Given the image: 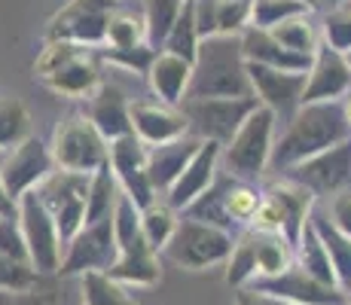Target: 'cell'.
Instances as JSON below:
<instances>
[{"label":"cell","instance_id":"cell-1","mask_svg":"<svg viewBox=\"0 0 351 305\" xmlns=\"http://www.w3.org/2000/svg\"><path fill=\"white\" fill-rule=\"evenodd\" d=\"M346 138H351V125L339 101L300 104L293 117L287 119L281 138H275L272 156H269V171L281 174L290 165H300L308 156L342 144Z\"/></svg>","mask_w":351,"mask_h":305},{"label":"cell","instance_id":"cell-2","mask_svg":"<svg viewBox=\"0 0 351 305\" xmlns=\"http://www.w3.org/2000/svg\"><path fill=\"white\" fill-rule=\"evenodd\" d=\"M186 98H251L239 34H214L199 40Z\"/></svg>","mask_w":351,"mask_h":305},{"label":"cell","instance_id":"cell-3","mask_svg":"<svg viewBox=\"0 0 351 305\" xmlns=\"http://www.w3.org/2000/svg\"><path fill=\"white\" fill-rule=\"evenodd\" d=\"M278 117L269 107H260L239 125V132L220 147V171L239 180H260L269 171V156L275 144Z\"/></svg>","mask_w":351,"mask_h":305},{"label":"cell","instance_id":"cell-4","mask_svg":"<svg viewBox=\"0 0 351 305\" xmlns=\"http://www.w3.org/2000/svg\"><path fill=\"white\" fill-rule=\"evenodd\" d=\"M232 241H235V235L223 232V229L208 226V223L180 214L178 229H174V235L168 239L165 247H162V254L171 263H178L180 269L199 272V269L226 263L229 250H232Z\"/></svg>","mask_w":351,"mask_h":305},{"label":"cell","instance_id":"cell-5","mask_svg":"<svg viewBox=\"0 0 351 305\" xmlns=\"http://www.w3.org/2000/svg\"><path fill=\"white\" fill-rule=\"evenodd\" d=\"M16 220L22 229L25 247H28V263L37 275H52L58 272L62 263V241H58V229L52 220L49 208L43 205L37 189H28L19 195L16 202Z\"/></svg>","mask_w":351,"mask_h":305},{"label":"cell","instance_id":"cell-6","mask_svg":"<svg viewBox=\"0 0 351 305\" xmlns=\"http://www.w3.org/2000/svg\"><path fill=\"white\" fill-rule=\"evenodd\" d=\"M52 162L62 171L92 174L107 165V141L101 132L86 119V113H71L62 125L56 128L49 144Z\"/></svg>","mask_w":351,"mask_h":305},{"label":"cell","instance_id":"cell-7","mask_svg":"<svg viewBox=\"0 0 351 305\" xmlns=\"http://www.w3.org/2000/svg\"><path fill=\"white\" fill-rule=\"evenodd\" d=\"M256 110V98H184L180 113L186 128L199 141H217L220 147L239 132V125Z\"/></svg>","mask_w":351,"mask_h":305},{"label":"cell","instance_id":"cell-8","mask_svg":"<svg viewBox=\"0 0 351 305\" xmlns=\"http://www.w3.org/2000/svg\"><path fill=\"white\" fill-rule=\"evenodd\" d=\"M37 193H40V199H43V205L49 208L52 220H56V229H58V241H62V247H64V244L86 226L89 174L56 168L49 178L40 180Z\"/></svg>","mask_w":351,"mask_h":305},{"label":"cell","instance_id":"cell-9","mask_svg":"<svg viewBox=\"0 0 351 305\" xmlns=\"http://www.w3.org/2000/svg\"><path fill=\"white\" fill-rule=\"evenodd\" d=\"M281 178L300 183L308 193L318 199H333L336 193L351 186V138H346L342 144L327 147V150L308 156L300 165H290L287 171H281Z\"/></svg>","mask_w":351,"mask_h":305},{"label":"cell","instance_id":"cell-10","mask_svg":"<svg viewBox=\"0 0 351 305\" xmlns=\"http://www.w3.org/2000/svg\"><path fill=\"white\" fill-rule=\"evenodd\" d=\"M113 10H117V0H71L52 16L49 28H46V43L67 40V43L98 49L104 46L107 22H110Z\"/></svg>","mask_w":351,"mask_h":305},{"label":"cell","instance_id":"cell-11","mask_svg":"<svg viewBox=\"0 0 351 305\" xmlns=\"http://www.w3.org/2000/svg\"><path fill=\"white\" fill-rule=\"evenodd\" d=\"M119 247L113 235V217L86 223L77 235L62 247V275H86V272H107L117 263Z\"/></svg>","mask_w":351,"mask_h":305},{"label":"cell","instance_id":"cell-12","mask_svg":"<svg viewBox=\"0 0 351 305\" xmlns=\"http://www.w3.org/2000/svg\"><path fill=\"white\" fill-rule=\"evenodd\" d=\"M52 171H56V162H52L49 144H43L34 134L6 150V159L0 162V180L12 202H19V195H25L28 189H37L40 180L49 178Z\"/></svg>","mask_w":351,"mask_h":305},{"label":"cell","instance_id":"cell-13","mask_svg":"<svg viewBox=\"0 0 351 305\" xmlns=\"http://www.w3.org/2000/svg\"><path fill=\"white\" fill-rule=\"evenodd\" d=\"M107 165H110L119 189L138 208H147L150 202L159 199L150 186V174H147V144H141L134 134H125V138L107 144Z\"/></svg>","mask_w":351,"mask_h":305},{"label":"cell","instance_id":"cell-14","mask_svg":"<svg viewBox=\"0 0 351 305\" xmlns=\"http://www.w3.org/2000/svg\"><path fill=\"white\" fill-rule=\"evenodd\" d=\"M247 287L275 296V300H281L287 305H346L348 302V296L342 293L339 287H327V284L315 281V278L302 272L296 263H290L281 275L254 278Z\"/></svg>","mask_w":351,"mask_h":305},{"label":"cell","instance_id":"cell-15","mask_svg":"<svg viewBox=\"0 0 351 305\" xmlns=\"http://www.w3.org/2000/svg\"><path fill=\"white\" fill-rule=\"evenodd\" d=\"M247 80H251V95L260 107H269L278 119H290L296 107L302 104V86H306V73L293 71H275L266 64H254L247 61Z\"/></svg>","mask_w":351,"mask_h":305},{"label":"cell","instance_id":"cell-16","mask_svg":"<svg viewBox=\"0 0 351 305\" xmlns=\"http://www.w3.org/2000/svg\"><path fill=\"white\" fill-rule=\"evenodd\" d=\"M351 89V67L342 52L318 46L312 56V64L306 71V86H302V104L315 101H342V95Z\"/></svg>","mask_w":351,"mask_h":305},{"label":"cell","instance_id":"cell-17","mask_svg":"<svg viewBox=\"0 0 351 305\" xmlns=\"http://www.w3.org/2000/svg\"><path fill=\"white\" fill-rule=\"evenodd\" d=\"M220 165V144L217 141H202L199 150L193 153V159L186 162V168L178 174V180L165 189V202L174 211H186L202 193L214 183Z\"/></svg>","mask_w":351,"mask_h":305},{"label":"cell","instance_id":"cell-18","mask_svg":"<svg viewBox=\"0 0 351 305\" xmlns=\"http://www.w3.org/2000/svg\"><path fill=\"white\" fill-rule=\"evenodd\" d=\"M190 132L180 107L162 104V101H138L132 104V134L147 147L168 144Z\"/></svg>","mask_w":351,"mask_h":305},{"label":"cell","instance_id":"cell-19","mask_svg":"<svg viewBox=\"0 0 351 305\" xmlns=\"http://www.w3.org/2000/svg\"><path fill=\"white\" fill-rule=\"evenodd\" d=\"M86 119L98 128L107 144L132 134V104H128L125 92L113 83H101L98 89L89 95Z\"/></svg>","mask_w":351,"mask_h":305},{"label":"cell","instance_id":"cell-20","mask_svg":"<svg viewBox=\"0 0 351 305\" xmlns=\"http://www.w3.org/2000/svg\"><path fill=\"white\" fill-rule=\"evenodd\" d=\"M40 80L46 89L64 95V98H89L101 86V58L92 49H83L64 64H58L56 71L43 73Z\"/></svg>","mask_w":351,"mask_h":305},{"label":"cell","instance_id":"cell-21","mask_svg":"<svg viewBox=\"0 0 351 305\" xmlns=\"http://www.w3.org/2000/svg\"><path fill=\"white\" fill-rule=\"evenodd\" d=\"M202 141L186 132L184 138H174L168 144L147 147V174H150V186L156 195H165V189L178 180V174L186 168L193 153L199 150Z\"/></svg>","mask_w":351,"mask_h":305},{"label":"cell","instance_id":"cell-22","mask_svg":"<svg viewBox=\"0 0 351 305\" xmlns=\"http://www.w3.org/2000/svg\"><path fill=\"white\" fill-rule=\"evenodd\" d=\"M263 193H266L269 199L278 205V211H281V220H285V229H281V235H285L290 244H296V239L302 235L308 217H312V211H315V195L308 193L306 186H300V183H293V180H287V178L269 183Z\"/></svg>","mask_w":351,"mask_h":305},{"label":"cell","instance_id":"cell-23","mask_svg":"<svg viewBox=\"0 0 351 305\" xmlns=\"http://www.w3.org/2000/svg\"><path fill=\"white\" fill-rule=\"evenodd\" d=\"M107 275L113 281H119L123 287H153V284L162 278V266H159V254L147 244V239L141 235L134 244L128 247H119V256Z\"/></svg>","mask_w":351,"mask_h":305},{"label":"cell","instance_id":"cell-24","mask_svg":"<svg viewBox=\"0 0 351 305\" xmlns=\"http://www.w3.org/2000/svg\"><path fill=\"white\" fill-rule=\"evenodd\" d=\"M239 37H241L245 61H254V64H266V67H275V71H293V73H306L308 64H312V56H300V52L285 49L269 31L245 28Z\"/></svg>","mask_w":351,"mask_h":305},{"label":"cell","instance_id":"cell-25","mask_svg":"<svg viewBox=\"0 0 351 305\" xmlns=\"http://www.w3.org/2000/svg\"><path fill=\"white\" fill-rule=\"evenodd\" d=\"M190 77H193V64L184 61L180 56H171V52H156L150 71H147V83H150L153 95L162 101V104L180 107V101L186 98V89H190Z\"/></svg>","mask_w":351,"mask_h":305},{"label":"cell","instance_id":"cell-26","mask_svg":"<svg viewBox=\"0 0 351 305\" xmlns=\"http://www.w3.org/2000/svg\"><path fill=\"white\" fill-rule=\"evenodd\" d=\"M308 223H312L315 235L321 239L324 250H327V256H330V266H333V275H336V287L346 296H351V239L330 223L327 211H312Z\"/></svg>","mask_w":351,"mask_h":305},{"label":"cell","instance_id":"cell-27","mask_svg":"<svg viewBox=\"0 0 351 305\" xmlns=\"http://www.w3.org/2000/svg\"><path fill=\"white\" fill-rule=\"evenodd\" d=\"M275 40H278L285 49L300 52V56H315V49L321 46V22L315 19V12H300L293 19H285L281 25H275L272 31Z\"/></svg>","mask_w":351,"mask_h":305},{"label":"cell","instance_id":"cell-28","mask_svg":"<svg viewBox=\"0 0 351 305\" xmlns=\"http://www.w3.org/2000/svg\"><path fill=\"white\" fill-rule=\"evenodd\" d=\"M293 263L306 275H312L315 281L327 284V287H336V275H333V266H330V256H327V250H324L321 239L315 235L312 223H306L302 235L293 244Z\"/></svg>","mask_w":351,"mask_h":305},{"label":"cell","instance_id":"cell-29","mask_svg":"<svg viewBox=\"0 0 351 305\" xmlns=\"http://www.w3.org/2000/svg\"><path fill=\"white\" fill-rule=\"evenodd\" d=\"M251 241H254V260H256V278H272L281 275L285 269L293 263V244L285 235H272V232H254L251 229Z\"/></svg>","mask_w":351,"mask_h":305},{"label":"cell","instance_id":"cell-30","mask_svg":"<svg viewBox=\"0 0 351 305\" xmlns=\"http://www.w3.org/2000/svg\"><path fill=\"white\" fill-rule=\"evenodd\" d=\"M119 193H123V189H119L117 178H113L110 165L92 171L89 174V193H86V223H95V220L110 217Z\"/></svg>","mask_w":351,"mask_h":305},{"label":"cell","instance_id":"cell-31","mask_svg":"<svg viewBox=\"0 0 351 305\" xmlns=\"http://www.w3.org/2000/svg\"><path fill=\"white\" fill-rule=\"evenodd\" d=\"M178 220H180V214L168 202L156 199L147 208H141V235H144L147 244L156 254H162V247H165L168 239L174 235V229H178Z\"/></svg>","mask_w":351,"mask_h":305},{"label":"cell","instance_id":"cell-32","mask_svg":"<svg viewBox=\"0 0 351 305\" xmlns=\"http://www.w3.org/2000/svg\"><path fill=\"white\" fill-rule=\"evenodd\" d=\"M199 28H195V12H193V0H184L180 6V16L174 19L168 37L162 40V52H171V56H180L184 61L195 58V49H199Z\"/></svg>","mask_w":351,"mask_h":305},{"label":"cell","instance_id":"cell-33","mask_svg":"<svg viewBox=\"0 0 351 305\" xmlns=\"http://www.w3.org/2000/svg\"><path fill=\"white\" fill-rule=\"evenodd\" d=\"M31 134V113L19 98H0V150H12Z\"/></svg>","mask_w":351,"mask_h":305},{"label":"cell","instance_id":"cell-34","mask_svg":"<svg viewBox=\"0 0 351 305\" xmlns=\"http://www.w3.org/2000/svg\"><path fill=\"white\" fill-rule=\"evenodd\" d=\"M184 0H147L144 3V28H147V43L153 49H162V40L168 37L174 19L180 16Z\"/></svg>","mask_w":351,"mask_h":305},{"label":"cell","instance_id":"cell-35","mask_svg":"<svg viewBox=\"0 0 351 305\" xmlns=\"http://www.w3.org/2000/svg\"><path fill=\"white\" fill-rule=\"evenodd\" d=\"M104 43H107V49H128V46L147 43L144 16H134V12H125V10H113L110 22H107Z\"/></svg>","mask_w":351,"mask_h":305},{"label":"cell","instance_id":"cell-36","mask_svg":"<svg viewBox=\"0 0 351 305\" xmlns=\"http://www.w3.org/2000/svg\"><path fill=\"white\" fill-rule=\"evenodd\" d=\"M83 305H138L125 293L119 281L107 272H86L83 275Z\"/></svg>","mask_w":351,"mask_h":305},{"label":"cell","instance_id":"cell-37","mask_svg":"<svg viewBox=\"0 0 351 305\" xmlns=\"http://www.w3.org/2000/svg\"><path fill=\"white\" fill-rule=\"evenodd\" d=\"M300 12H308V6L302 0H254L251 6V25L247 28L272 31L275 25H281L285 19H293Z\"/></svg>","mask_w":351,"mask_h":305},{"label":"cell","instance_id":"cell-38","mask_svg":"<svg viewBox=\"0 0 351 305\" xmlns=\"http://www.w3.org/2000/svg\"><path fill=\"white\" fill-rule=\"evenodd\" d=\"M318 22H321V43L346 56V52L351 49V10L348 6L321 12Z\"/></svg>","mask_w":351,"mask_h":305},{"label":"cell","instance_id":"cell-39","mask_svg":"<svg viewBox=\"0 0 351 305\" xmlns=\"http://www.w3.org/2000/svg\"><path fill=\"white\" fill-rule=\"evenodd\" d=\"M254 0H214V22L217 34H241L251 25Z\"/></svg>","mask_w":351,"mask_h":305},{"label":"cell","instance_id":"cell-40","mask_svg":"<svg viewBox=\"0 0 351 305\" xmlns=\"http://www.w3.org/2000/svg\"><path fill=\"white\" fill-rule=\"evenodd\" d=\"M98 58L110 61V64H117V67H125V71H132V73H141V77H147L153 58H156V49H153L150 43H138V46H128V49H101Z\"/></svg>","mask_w":351,"mask_h":305},{"label":"cell","instance_id":"cell-41","mask_svg":"<svg viewBox=\"0 0 351 305\" xmlns=\"http://www.w3.org/2000/svg\"><path fill=\"white\" fill-rule=\"evenodd\" d=\"M34 281H37V272L31 269V263L0 254V290L3 293H25L34 287Z\"/></svg>","mask_w":351,"mask_h":305},{"label":"cell","instance_id":"cell-42","mask_svg":"<svg viewBox=\"0 0 351 305\" xmlns=\"http://www.w3.org/2000/svg\"><path fill=\"white\" fill-rule=\"evenodd\" d=\"M0 254L28 263V247H25V239H22V229H19L16 214L0 217Z\"/></svg>","mask_w":351,"mask_h":305},{"label":"cell","instance_id":"cell-43","mask_svg":"<svg viewBox=\"0 0 351 305\" xmlns=\"http://www.w3.org/2000/svg\"><path fill=\"white\" fill-rule=\"evenodd\" d=\"M327 217H330V223H333L339 232H346L351 239V186L342 189V193H336L333 199H330Z\"/></svg>","mask_w":351,"mask_h":305},{"label":"cell","instance_id":"cell-44","mask_svg":"<svg viewBox=\"0 0 351 305\" xmlns=\"http://www.w3.org/2000/svg\"><path fill=\"white\" fill-rule=\"evenodd\" d=\"M235 305H287V302L275 300V296H269V293H260V290L239 287V293H235Z\"/></svg>","mask_w":351,"mask_h":305},{"label":"cell","instance_id":"cell-45","mask_svg":"<svg viewBox=\"0 0 351 305\" xmlns=\"http://www.w3.org/2000/svg\"><path fill=\"white\" fill-rule=\"evenodd\" d=\"M339 6H346V0H308L312 12H330V10H339Z\"/></svg>","mask_w":351,"mask_h":305},{"label":"cell","instance_id":"cell-46","mask_svg":"<svg viewBox=\"0 0 351 305\" xmlns=\"http://www.w3.org/2000/svg\"><path fill=\"white\" fill-rule=\"evenodd\" d=\"M0 214L3 217H10V214H16V202L6 195V189H3V180H0Z\"/></svg>","mask_w":351,"mask_h":305},{"label":"cell","instance_id":"cell-47","mask_svg":"<svg viewBox=\"0 0 351 305\" xmlns=\"http://www.w3.org/2000/svg\"><path fill=\"white\" fill-rule=\"evenodd\" d=\"M339 104H342V113H346V119H348V125H351V89H348L346 95H342Z\"/></svg>","mask_w":351,"mask_h":305},{"label":"cell","instance_id":"cell-48","mask_svg":"<svg viewBox=\"0 0 351 305\" xmlns=\"http://www.w3.org/2000/svg\"><path fill=\"white\" fill-rule=\"evenodd\" d=\"M0 305H12V300H10V293H3V290H0Z\"/></svg>","mask_w":351,"mask_h":305},{"label":"cell","instance_id":"cell-49","mask_svg":"<svg viewBox=\"0 0 351 305\" xmlns=\"http://www.w3.org/2000/svg\"><path fill=\"white\" fill-rule=\"evenodd\" d=\"M346 61H348V67H351V49L346 52Z\"/></svg>","mask_w":351,"mask_h":305},{"label":"cell","instance_id":"cell-50","mask_svg":"<svg viewBox=\"0 0 351 305\" xmlns=\"http://www.w3.org/2000/svg\"><path fill=\"white\" fill-rule=\"evenodd\" d=\"M346 6H348V10H351V0H346Z\"/></svg>","mask_w":351,"mask_h":305},{"label":"cell","instance_id":"cell-51","mask_svg":"<svg viewBox=\"0 0 351 305\" xmlns=\"http://www.w3.org/2000/svg\"><path fill=\"white\" fill-rule=\"evenodd\" d=\"M302 3H306V6H308V0H302Z\"/></svg>","mask_w":351,"mask_h":305},{"label":"cell","instance_id":"cell-52","mask_svg":"<svg viewBox=\"0 0 351 305\" xmlns=\"http://www.w3.org/2000/svg\"><path fill=\"white\" fill-rule=\"evenodd\" d=\"M346 305H351V300H348V302H346Z\"/></svg>","mask_w":351,"mask_h":305},{"label":"cell","instance_id":"cell-53","mask_svg":"<svg viewBox=\"0 0 351 305\" xmlns=\"http://www.w3.org/2000/svg\"><path fill=\"white\" fill-rule=\"evenodd\" d=\"M0 217H3V214H0ZM10 217H12V214H10Z\"/></svg>","mask_w":351,"mask_h":305},{"label":"cell","instance_id":"cell-54","mask_svg":"<svg viewBox=\"0 0 351 305\" xmlns=\"http://www.w3.org/2000/svg\"><path fill=\"white\" fill-rule=\"evenodd\" d=\"M348 300H351V296H348Z\"/></svg>","mask_w":351,"mask_h":305}]
</instances>
